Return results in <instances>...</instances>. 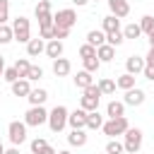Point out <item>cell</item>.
I'll return each instance as SVG.
<instances>
[{
    "label": "cell",
    "mask_w": 154,
    "mask_h": 154,
    "mask_svg": "<svg viewBox=\"0 0 154 154\" xmlns=\"http://www.w3.org/2000/svg\"><path fill=\"white\" fill-rule=\"evenodd\" d=\"M99 101H101V89H99V84H91L84 89V94L79 99V108H84L87 113L99 111Z\"/></svg>",
    "instance_id": "cell-1"
},
{
    "label": "cell",
    "mask_w": 154,
    "mask_h": 154,
    "mask_svg": "<svg viewBox=\"0 0 154 154\" xmlns=\"http://www.w3.org/2000/svg\"><path fill=\"white\" fill-rule=\"evenodd\" d=\"M67 116H70V111L65 106H55L53 111H48V128L53 132H63L67 125Z\"/></svg>",
    "instance_id": "cell-2"
},
{
    "label": "cell",
    "mask_w": 154,
    "mask_h": 154,
    "mask_svg": "<svg viewBox=\"0 0 154 154\" xmlns=\"http://www.w3.org/2000/svg\"><path fill=\"white\" fill-rule=\"evenodd\" d=\"M123 147L128 154H137L142 147V130L140 128H128L123 135Z\"/></svg>",
    "instance_id": "cell-3"
},
{
    "label": "cell",
    "mask_w": 154,
    "mask_h": 154,
    "mask_svg": "<svg viewBox=\"0 0 154 154\" xmlns=\"http://www.w3.org/2000/svg\"><path fill=\"white\" fill-rule=\"evenodd\" d=\"M12 31H14V41H19V43L31 41V24H29L26 17H17L12 22Z\"/></svg>",
    "instance_id": "cell-4"
},
{
    "label": "cell",
    "mask_w": 154,
    "mask_h": 154,
    "mask_svg": "<svg viewBox=\"0 0 154 154\" xmlns=\"http://www.w3.org/2000/svg\"><path fill=\"white\" fill-rule=\"evenodd\" d=\"M128 128H130L128 118L120 116V118H111V120H106L101 130H103V135H108V137H118V135H125Z\"/></svg>",
    "instance_id": "cell-5"
},
{
    "label": "cell",
    "mask_w": 154,
    "mask_h": 154,
    "mask_svg": "<svg viewBox=\"0 0 154 154\" xmlns=\"http://www.w3.org/2000/svg\"><path fill=\"white\" fill-rule=\"evenodd\" d=\"M24 123H26L29 128H38V125L48 123V111H46L43 106H31V108L24 113Z\"/></svg>",
    "instance_id": "cell-6"
},
{
    "label": "cell",
    "mask_w": 154,
    "mask_h": 154,
    "mask_svg": "<svg viewBox=\"0 0 154 154\" xmlns=\"http://www.w3.org/2000/svg\"><path fill=\"white\" fill-rule=\"evenodd\" d=\"M26 123L24 120H12L10 125H7V137H10V142L14 144V147H19L24 140H26Z\"/></svg>",
    "instance_id": "cell-7"
},
{
    "label": "cell",
    "mask_w": 154,
    "mask_h": 154,
    "mask_svg": "<svg viewBox=\"0 0 154 154\" xmlns=\"http://www.w3.org/2000/svg\"><path fill=\"white\" fill-rule=\"evenodd\" d=\"M53 19H55V26L72 29L77 24V12L72 7H65V10H58V14H53Z\"/></svg>",
    "instance_id": "cell-8"
},
{
    "label": "cell",
    "mask_w": 154,
    "mask_h": 154,
    "mask_svg": "<svg viewBox=\"0 0 154 154\" xmlns=\"http://www.w3.org/2000/svg\"><path fill=\"white\" fill-rule=\"evenodd\" d=\"M87 116H89V113H87L84 108H75V111L67 116V125H70L72 130H84V128H87Z\"/></svg>",
    "instance_id": "cell-9"
},
{
    "label": "cell",
    "mask_w": 154,
    "mask_h": 154,
    "mask_svg": "<svg viewBox=\"0 0 154 154\" xmlns=\"http://www.w3.org/2000/svg\"><path fill=\"white\" fill-rule=\"evenodd\" d=\"M144 96H147V94H144L140 87H132V89L125 91L123 103H125V106H142V103H144Z\"/></svg>",
    "instance_id": "cell-10"
},
{
    "label": "cell",
    "mask_w": 154,
    "mask_h": 154,
    "mask_svg": "<svg viewBox=\"0 0 154 154\" xmlns=\"http://www.w3.org/2000/svg\"><path fill=\"white\" fill-rule=\"evenodd\" d=\"M106 2H108L111 14H116L118 19H123V17L130 14V2H128V0H106Z\"/></svg>",
    "instance_id": "cell-11"
},
{
    "label": "cell",
    "mask_w": 154,
    "mask_h": 154,
    "mask_svg": "<svg viewBox=\"0 0 154 154\" xmlns=\"http://www.w3.org/2000/svg\"><path fill=\"white\" fill-rule=\"evenodd\" d=\"M144 65H147V63H144V58H140V55H130V58L125 60V72H130V75H135V77H137V75L144 70Z\"/></svg>",
    "instance_id": "cell-12"
},
{
    "label": "cell",
    "mask_w": 154,
    "mask_h": 154,
    "mask_svg": "<svg viewBox=\"0 0 154 154\" xmlns=\"http://www.w3.org/2000/svg\"><path fill=\"white\" fill-rule=\"evenodd\" d=\"M70 70H72V65H70V60H67V58H63V55H60V58H55V60H53V75H55V77H67V75H70Z\"/></svg>",
    "instance_id": "cell-13"
},
{
    "label": "cell",
    "mask_w": 154,
    "mask_h": 154,
    "mask_svg": "<svg viewBox=\"0 0 154 154\" xmlns=\"http://www.w3.org/2000/svg\"><path fill=\"white\" fill-rule=\"evenodd\" d=\"M10 87H12V94H14V96H24V99H26V96H29V91H31V84H29V79H26V77H19V79H17V82H12Z\"/></svg>",
    "instance_id": "cell-14"
},
{
    "label": "cell",
    "mask_w": 154,
    "mask_h": 154,
    "mask_svg": "<svg viewBox=\"0 0 154 154\" xmlns=\"http://www.w3.org/2000/svg\"><path fill=\"white\" fill-rule=\"evenodd\" d=\"M41 53H46L43 38H41V36H38V38H31V41L26 43V55H29V58H36V55H41Z\"/></svg>",
    "instance_id": "cell-15"
},
{
    "label": "cell",
    "mask_w": 154,
    "mask_h": 154,
    "mask_svg": "<svg viewBox=\"0 0 154 154\" xmlns=\"http://www.w3.org/2000/svg\"><path fill=\"white\" fill-rule=\"evenodd\" d=\"M96 58H99L101 63H111V60L116 58V48H113L111 43H103V46L96 48Z\"/></svg>",
    "instance_id": "cell-16"
},
{
    "label": "cell",
    "mask_w": 154,
    "mask_h": 154,
    "mask_svg": "<svg viewBox=\"0 0 154 154\" xmlns=\"http://www.w3.org/2000/svg\"><path fill=\"white\" fill-rule=\"evenodd\" d=\"M87 43H91V46H103L106 43V31L103 29H91L89 34H87Z\"/></svg>",
    "instance_id": "cell-17"
},
{
    "label": "cell",
    "mask_w": 154,
    "mask_h": 154,
    "mask_svg": "<svg viewBox=\"0 0 154 154\" xmlns=\"http://www.w3.org/2000/svg\"><path fill=\"white\" fill-rule=\"evenodd\" d=\"M46 55L48 58H60L63 55V41H58V38H51L48 43H46Z\"/></svg>",
    "instance_id": "cell-18"
},
{
    "label": "cell",
    "mask_w": 154,
    "mask_h": 154,
    "mask_svg": "<svg viewBox=\"0 0 154 154\" xmlns=\"http://www.w3.org/2000/svg\"><path fill=\"white\" fill-rule=\"evenodd\" d=\"M94 84V77H91V72H87V70H79L77 72V77H75V87H79L82 91L87 89V87H91Z\"/></svg>",
    "instance_id": "cell-19"
},
{
    "label": "cell",
    "mask_w": 154,
    "mask_h": 154,
    "mask_svg": "<svg viewBox=\"0 0 154 154\" xmlns=\"http://www.w3.org/2000/svg\"><path fill=\"white\" fill-rule=\"evenodd\" d=\"M26 99H29V103H31V106H43V103H46V99H48V91H46V89H31Z\"/></svg>",
    "instance_id": "cell-20"
},
{
    "label": "cell",
    "mask_w": 154,
    "mask_h": 154,
    "mask_svg": "<svg viewBox=\"0 0 154 154\" xmlns=\"http://www.w3.org/2000/svg\"><path fill=\"white\" fill-rule=\"evenodd\" d=\"M106 116H108V118H120V116H125V103H123V101H108Z\"/></svg>",
    "instance_id": "cell-21"
},
{
    "label": "cell",
    "mask_w": 154,
    "mask_h": 154,
    "mask_svg": "<svg viewBox=\"0 0 154 154\" xmlns=\"http://www.w3.org/2000/svg\"><path fill=\"white\" fill-rule=\"evenodd\" d=\"M67 144L70 147H84L87 144V132L84 130H72L67 135Z\"/></svg>",
    "instance_id": "cell-22"
},
{
    "label": "cell",
    "mask_w": 154,
    "mask_h": 154,
    "mask_svg": "<svg viewBox=\"0 0 154 154\" xmlns=\"http://www.w3.org/2000/svg\"><path fill=\"white\" fill-rule=\"evenodd\" d=\"M116 87H118V89H123V91L132 89V87H135V75H130V72H123V75L116 79Z\"/></svg>",
    "instance_id": "cell-23"
},
{
    "label": "cell",
    "mask_w": 154,
    "mask_h": 154,
    "mask_svg": "<svg viewBox=\"0 0 154 154\" xmlns=\"http://www.w3.org/2000/svg\"><path fill=\"white\" fill-rule=\"evenodd\" d=\"M99 128H103V116L99 111H91L87 116V130H99Z\"/></svg>",
    "instance_id": "cell-24"
},
{
    "label": "cell",
    "mask_w": 154,
    "mask_h": 154,
    "mask_svg": "<svg viewBox=\"0 0 154 154\" xmlns=\"http://www.w3.org/2000/svg\"><path fill=\"white\" fill-rule=\"evenodd\" d=\"M118 29H120V19L116 14H106L103 17V31L111 34V31H118Z\"/></svg>",
    "instance_id": "cell-25"
},
{
    "label": "cell",
    "mask_w": 154,
    "mask_h": 154,
    "mask_svg": "<svg viewBox=\"0 0 154 154\" xmlns=\"http://www.w3.org/2000/svg\"><path fill=\"white\" fill-rule=\"evenodd\" d=\"M123 36H125V38H140V36H142V26L132 22V24H128V26L123 29Z\"/></svg>",
    "instance_id": "cell-26"
},
{
    "label": "cell",
    "mask_w": 154,
    "mask_h": 154,
    "mask_svg": "<svg viewBox=\"0 0 154 154\" xmlns=\"http://www.w3.org/2000/svg\"><path fill=\"white\" fill-rule=\"evenodd\" d=\"M82 65H84V70H87V72H91V75H94V72H99L101 60H99L96 55H94V58H82Z\"/></svg>",
    "instance_id": "cell-27"
},
{
    "label": "cell",
    "mask_w": 154,
    "mask_h": 154,
    "mask_svg": "<svg viewBox=\"0 0 154 154\" xmlns=\"http://www.w3.org/2000/svg\"><path fill=\"white\" fill-rule=\"evenodd\" d=\"M99 89H101V94L111 96V94H116V82H113L111 77H103V79L99 82Z\"/></svg>",
    "instance_id": "cell-28"
},
{
    "label": "cell",
    "mask_w": 154,
    "mask_h": 154,
    "mask_svg": "<svg viewBox=\"0 0 154 154\" xmlns=\"http://www.w3.org/2000/svg\"><path fill=\"white\" fill-rule=\"evenodd\" d=\"M125 152V147H123V142H118L116 137H111L108 142H106V154H123Z\"/></svg>",
    "instance_id": "cell-29"
},
{
    "label": "cell",
    "mask_w": 154,
    "mask_h": 154,
    "mask_svg": "<svg viewBox=\"0 0 154 154\" xmlns=\"http://www.w3.org/2000/svg\"><path fill=\"white\" fill-rule=\"evenodd\" d=\"M10 41H14V31H12V26L0 24V46H5V43H10Z\"/></svg>",
    "instance_id": "cell-30"
},
{
    "label": "cell",
    "mask_w": 154,
    "mask_h": 154,
    "mask_svg": "<svg viewBox=\"0 0 154 154\" xmlns=\"http://www.w3.org/2000/svg\"><path fill=\"white\" fill-rule=\"evenodd\" d=\"M140 26H142V34L152 36V34H154V17H152V14H144V17L140 19Z\"/></svg>",
    "instance_id": "cell-31"
},
{
    "label": "cell",
    "mask_w": 154,
    "mask_h": 154,
    "mask_svg": "<svg viewBox=\"0 0 154 154\" xmlns=\"http://www.w3.org/2000/svg\"><path fill=\"white\" fill-rule=\"evenodd\" d=\"M123 41H125V36H123V31H120V29H118V31H111V34H106V43H111L113 48H118Z\"/></svg>",
    "instance_id": "cell-32"
},
{
    "label": "cell",
    "mask_w": 154,
    "mask_h": 154,
    "mask_svg": "<svg viewBox=\"0 0 154 154\" xmlns=\"http://www.w3.org/2000/svg\"><path fill=\"white\" fill-rule=\"evenodd\" d=\"M14 67H17L19 77H26V75H29V70H31V63H29L26 58H19V60L14 63Z\"/></svg>",
    "instance_id": "cell-33"
},
{
    "label": "cell",
    "mask_w": 154,
    "mask_h": 154,
    "mask_svg": "<svg viewBox=\"0 0 154 154\" xmlns=\"http://www.w3.org/2000/svg\"><path fill=\"white\" fill-rule=\"evenodd\" d=\"M43 147H48V142H46L43 137L31 140V154H41V152H43Z\"/></svg>",
    "instance_id": "cell-34"
},
{
    "label": "cell",
    "mask_w": 154,
    "mask_h": 154,
    "mask_svg": "<svg viewBox=\"0 0 154 154\" xmlns=\"http://www.w3.org/2000/svg\"><path fill=\"white\" fill-rule=\"evenodd\" d=\"M7 19H10V2L0 0V24H7Z\"/></svg>",
    "instance_id": "cell-35"
},
{
    "label": "cell",
    "mask_w": 154,
    "mask_h": 154,
    "mask_svg": "<svg viewBox=\"0 0 154 154\" xmlns=\"http://www.w3.org/2000/svg\"><path fill=\"white\" fill-rule=\"evenodd\" d=\"M2 79H5V82H10V84H12V82H17V79H19L17 67H7V70L2 72Z\"/></svg>",
    "instance_id": "cell-36"
},
{
    "label": "cell",
    "mask_w": 154,
    "mask_h": 154,
    "mask_svg": "<svg viewBox=\"0 0 154 154\" xmlns=\"http://www.w3.org/2000/svg\"><path fill=\"white\" fill-rule=\"evenodd\" d=\"M79 55H82V58H94V55H96V46H91V43H84V46L79 48Z\"/></svg>",
    "instance_id": "cell-37"
},
{
    "label": "cell",
    "mask_w": 154,
    "mask_h": 154,
    "mask_svg": "<svg viewBox=\"0 0 154 154\" xmlns=\"http://www.w3.org/2000/svg\"><path fill=\"white\" fill-rule=\"evenodd\" d=\"M41 77H43V70H41L38 65H31V70H29L26 79H29V82H36V79H41Z\"/></svg>",
    "instance_id": "cell-38"
},
{
    "label": "cell",
    "mask_w": 154,
    "mask_h": 154,
    "mask_svg": "<svg viewBox=\"0 0 154 154\" xmlns=\"http://www.w3.org/2000/svg\"><path fill=\"white\" fill-rule=\"evenodd\" d=\"M41 12H51V0H38V2H36L34 14H41Z\"/></svg>",
    "instance_id": "cell-39"
},
{
    "label": "cell",
    "mask_w": 154,
    "mask_h": 154,
    "mask_svg": "<svg viewBox=\"0 0 154 154\" xmlns=\"http://www.w3.org/2000/svg\"><path fill=\"white\" fill-rule=\"evenodd\" d=\"M53 26H55V24H53ZM53 26H38V36L46 38V41H51V38H53Z\"/></svg>",
    "instance_id": "cell-40"
},
{
    "label": "cell",
    "mask_w": 154,
    "mask_h": 154,
    "mask_svg": "<svg viewBox=\"0 0 154 154\" xmlns=\"http://www.w3.org/2000/svg\"><path fill=\"white\" fill-rule=\"evenodd\" d=\"M67 34H70V29H63V26H53V38L63 41V38H67Z\"/></svg>",
    "instance_id": "cell-41"
},
{
    "label": "cell",
    "mask_w": 154,
    "mask_h": 154,
    "mask_svg": "<svg viewBox=\"0 0 154 154\" xmlns=\"http://www.w3.org/2000/svg\"><path fill=\"white\" fill-rule=\"evenodd\" d=\"M142 75H144L147 79H152V82H154V67H152V65H144V70H142Z\"/></svg>",
    "instance_id": "cell-42"
},
{
    "label": "cell",
    "mask_w": 154,
    "mask_h": 154,
    "mask_svg": "<svg viewBox=\"0 0 154 154\" xmlns=\"http://www.w3.org/2000/svg\"><path fill=\"white\" fill-rule=\"evenodd\" d=\"M144 63H147V65H152V67H154V48H149V53H147V55H144Z\"/></svg>",
    "instance_id": "cell-43"
},
{
    "label": "cell",
    "mask_w": 154,
    "mask_h": 154,
    "mask_svg": "<svg viewBox=\"0 0 154 154\" xmlns=\"http://www.w3.org/2000/svg\"><path fill=\"white\" fill-rule=\"evenodd\" d=\"M41 154H58V152H55V149L48 144V147H43V152H41Z\"/></svg>",
    "instance_id": "cell-44"
},
{
    "label": "cell",
    "mask_w": 154,
    "mask_h": 154,
    "mask_svg": "<svg viewBox=\"0 0 154 154\" xmlns=\"http://www.w3.org/2000/svg\"><path fill=\"white\" fill-rule=\"evenodd\" d=\"M70 2H72V5H77V7H84L89 0H70Z\"/></svg>",
    "instance_id": "cell-45"
},
{
    "label": "cell",
    "mask_w": 154,
    "mask_h": 154,
    "mask_svg": "<svg viewBox=\"0 0 154 154\" xmlns=\"http://www.w3.org/2000/svg\"><path fill=\"white\" fill-rule=\"evenodd\" d=\"M5 154H19V149L17 147H10V149H5Z\"/></svg>",
    "instance_id": "cell-46"
},
{
    "label": "cell",
    "mask_w": 154,
    "mask_h": 154,
    "mask_svg": "<svg viewBox=\"0 0 154 154\" xmlns=\"http://www.w3.org/2000/svg\"><path fill=\"white\" fill-rule=\"evenodd\" d=\"M149 48H154V34L149 36Z\"/></svg>",
    "instance_id": "cell-47"
},
{
    "label": "cell",
    "mask_w": 154,
    "mask_h": 154,
    "mask_svg": "<svg viewBox=\"0 0 154 154\" xmlns=\"http://www.w3.org/2000/svg\"><path fill=\"white\" fill-rule=\"evenodd\" d=\"M0 154H5V144H2V140H0Z\"/></svg>",
    "instance_id": "cell-48"
},
{
    "label": "cell",
    "mask_w": 154,
    "mask_h": 154,
    "mask_svg": "<svg viewBox=\"0 0 154 154\" xmlns=\"http://www.w3.org/2000/svg\"><path fill=\"white\" fill-rule=\"evenodd\" d=\"M0 67H5V58L2 55H0Z\"/></svg>",
    "instance_id": "cell-49"
},
{
    "label": "cell",
    "mask_w": 154,
    "mask_h": 154,
    "mask_svg": "<svg viewBox=\"0 0 154 154\" xmlns=\"http://www.w3.org/2000/svg\"><path fill=\"white\" fill-rule=\"evenodd\" d=\"M58 154H70V152H67V149H63V152H58Z\"/></svg>",
    "instance_id": "cell-50"
},
{
    "label": "cell",
    "mask_w": 154,
    "mask_h": 154,
    "mask_svg": "<svg viewBox=\"0 0 154 154\" xmlns=\"http://www.w3.org/2000/svg\"><path fill=\"white\" fill-rule=\"evenodd\" d=\"M2 72H5V67H0V77H2Z\"/></svg>",
    "instance_id": "cell-51"
},
{
    "label": "cell",
    "mask_w": 154,
    "mask_h": 154,
    "mask_svg": "<svg viewBox=\"0 0 154 154\" xmlns=\"http://www.w3.org/2000/svg\"><path fill=\"white\" fill-rule=\"evenodd\" d=\"M94 2H101V0H94Z\"/></svg>",
    "instance_id": "cell-52"
},
{
    "label": "cell",
    "mask_w": 154,
    "mask_h": 154,
    "mask_svg": "<svg viewBox=\"0 0 154 154\" xmlns=\"http://www.w3.org/2000/svg\"><path fill=\"white\" fill-rule=\"evenodd\" d=\"M137 154H140V152H137Z\"/></svg>",
    "instance_id": "cell-53"
}]
</instances>
